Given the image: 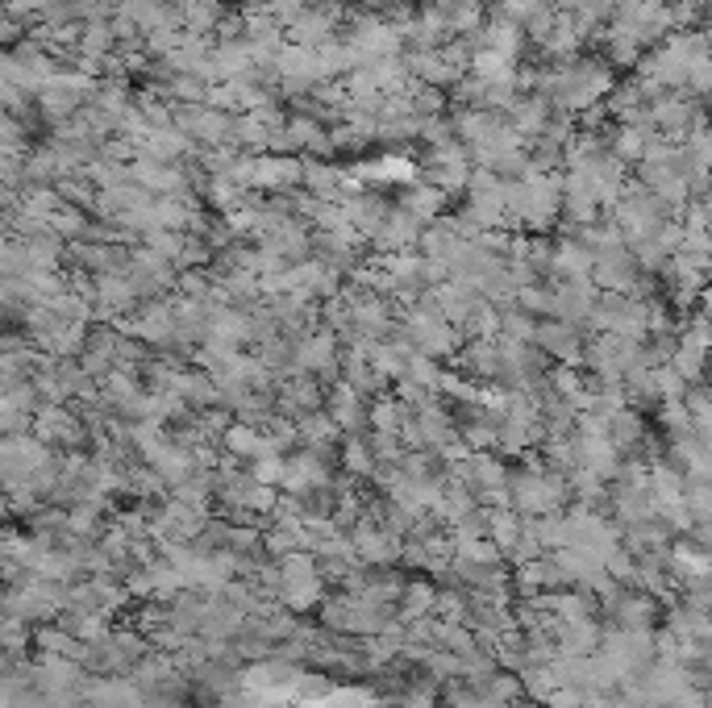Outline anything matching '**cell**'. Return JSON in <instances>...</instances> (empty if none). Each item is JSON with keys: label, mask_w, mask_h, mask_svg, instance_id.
Returning <instances> with one entry per match:
<instances>
[{"label": "cell", "mask_w": 712, "mask_h": 708, "mask_svg": "<svg viewBox=\"0 0 712 708\" xmlns=\"http://www.w3.org/2000/svg\"><path fill=\"white\" fill-rule=\"evenodd\" d=\"M122 275L129 279V288L138 292V296H159V292L168 288L171 279H175V267H171L168 259H159L154 250H134L126 259V267Z\"/></svg>", "instance_id": "10"}, {"label": "cell", "mask_w": 712, "mask_h": 708, "mask_svg": "<svg viewBox=\"0 0 712 708\" xmlns=\"http://www.w3.org/2000/svg\"><path fill=\"white\" fill-rule=\"evenodd\" d=\"M279 488H284L288 496L313 492V488H334L330 455H321V450H313V446H300L296 455L284 458V476H279Z\"/></svg>", "instance_id": "5"}, {"label": "cell", "mask_w": 712, "mask_h": 708, "mask_svg": "<svg viewBox=\"0 0 712 708\" xmlns=\"http://www.w3.org/2000/svg\"><path fill=\"white\" fill-rule=\"evenodd\" d=\"M550 113H554V109H550V104L542 101V96H533V92H529V96H517V101L508 104V109H504V117H508V129H513V134H517V138H521L525 146L533 142V138H538V134H542L546 129V122H550Z\"/></svg>", "instance_id": "14"}, {"label": "cell", "mask_w": 712, "mask_h": 708, "mask_svg": "<svg viewBox=\"0 0 712 708\" xmlns=\"http://www.w3.org/2000/svg\"><path fill=\"white\" fill-rule=\"evenodd\" d=\"M246 476L254 479V483H267V488H279V476H284V455H259L251 458V467H246Z\"/></svg>", "instance_id": "23"}, {"label": "cell", "mask_w": 712, "mask_h": 708, "mask_svg": "<svg viewBox=\"0 0 712 708\" xmlns=\"http://www.w3.org/2000/svg\"><path fill=\"white\" fill-rule=\"evenodd\" d=\"M459 367L467 379H501V351H496V338H475L467 351L459 354Z\"/></svg>", "instance_id": "17"}, {"label": "cell", "mask_w": 712, "mask_h": 708, "mask_svg": "<svg viewBox=\"0 0 712 708\" xmlns=\"http://www.w3.org/2000/svg\"><path fill=\"white\" fill-rule=\"evenodd\" d=\"M38 437L43 442H67V446H76L84 430H80V421L67 413L64 404H46L43 413H38Z\"/></svg>", "instance_id": "20"}, {"label": "cell", "mask_w": 712, "mask_h": 708, "mask_svg": "<svg viewBox=\"0 0 712 708\" xmlns=\"http://www.w3.org/2000/svg\"><path fill=\"white\" fill-rule=\"evenodd\" d=\"M4 513H13V500H9V492L0 488V517H4Z\"/></svg>", "instance_id": "25"}, {"label": "cell", "mask_w": 712, "mask_h": 708, "mask_svg": "<svg viewBox=\"0 0 712 708\" xmlns=\"http://www.w3.org/2000/svg\"><path fill=\"white\" fill-rule=\"evenodd\" d=\"M400 208L404 213H413L421 226H429V221H438L441 208H446V196H441L434 184H425V180H413V184L404 187V196H400Z\"/></svg>", "instance_id": "18"}, {"label": "cell", "mask_w": 712, "mask_h": 708, "mask_svg": "<svg viewBox=\"0 0 712 708\" xmlns=\"http://www.w3.org/2000/svg\"><path fill=\"white\" fill-rule=\"evenodd\" d=\"M612 213V226L621 229V238H646V233H654V229L667 226V208L658 205L654 196H650L642 184H625L621 187V196H617V205L608 208Z\"/></svg>", "instance_id": "3"}, {"label": "cell", "mask_w": 712, "mask_h": 708, "mask_svg": "<svg viewBox=\"0 0 712 708\" xmlns=\"http://www.w3.org/2000/svg\"><path fill=\"white\" fill-rule=\"evenodd\" d=\"M226 13H230V9H226L221 0H175L180 30H184V34H196V38H213Z\"/></svg>", "instance_id": "15"}, {"label": "cell", "mask_w": 712, "mask_h": 708, "mask_svg": "<svg viewBox=\"0 0 712 708\" xmlns=\"http://www.w3.org/2000/svg\"><path fill=\"white\" fill-rule=\"evenodd\" d=\"M325 404V416L337 425V434L351 437V434H363L367 430V396L355 392L351 384H342L337 379L334 388H330V396L321 400Z\"/></svg>", "instance_id": "11"}, {"label": "cell", "mask_w": 712, "mask_h": 708, "mask_svg": "<svg viewBox=\"0 0 712 708\" xmlns=\"http://www.w3.org/2000/svg\"><path fill=\"white\" fill-rule=\"evenodd\" d=\"M462 226H467V233L475 238V233H483V229H504V221H508V180H501V175H492L487 167H471V175H467V187H462Z\"/></svg>", "instance_id": "1"}, {"label": "cell", "mask_w": 712, "mask_h": 708, "mask_svg": "<svg viewBox=\"0 0 712 708\" xmlns=\"http://www.w3.org/2000/svg\"><path fill=\"white\" fill-rule=\"evenodd\" d=\"M337 463H342V471L355 479H371L376 471V455H371V442L363 434H351L342 442V450H337Z\"/></svg>", "instance_id": "21"}, {"label": "cell", "mask_w": 712, "mask_h": 708, "mask_svg": "<svg viewBox=\"0 0 712 708\" xmlns=\"http://www.w3.org/2000/svg\"><path fill=\"white\" fill-rule=\"evenodd\" d=\"M221 4H238V0H221Z\"/></svg>", "instance_id": "26"}, {"label": "cell", "mask_w": 712, "mask_h": 708, "mask_svg": "<svg viewBox=\"0 0 712 708\" xmlns=\"http://www.w3.org/2000/svg\"><path fill=\"white\" fill-rule=\"evenodd\" d=\"M409 409L400 404L397 396H388V400H376V404H367V421H371V430L383 437H400L404 430V421H409Z\"/></svg>", "instance_id": "22"}, {"label": "cell", "mask_w": 712, "mask_h": 708, "mask_svg": "<svg viewBox=\"0 0 712 708\" xmlns=\"http://www.w3.org/2000/svg\"><path fill=\"white\" fill-rule=\"evenodd\" d=\"M251 187L263 192H296L300 187V159L296 155H251Z\"/></svg>", "instance_id": "12"}, {"label": "cell", "mask_w": 712, "mask_h": 708, "mask_svg": "<svg viewBox=\"0 0 712 708\" xmlns=\"http://www.w3.org/2000/svg\"><path fill=\"white\" fill-rule=\"evenodd\" d=\"M421 221L413 217V213H404L400 205H392V213L383 217V226H379V233L371 238L379 247V254H400V250H417L421 242Z\"/></svg>", "instance_id": "13"}, {"label": "cell", "mask_w": 712, "mask_h": 708, "mask_svg": "<svg viewBox=\"0 0 712 708\" xmlns=\"http://www.w3.org/2000/svg\"><path fill=\"white\" fill-rule=\"evenodd\" d=\"M529 346H533L538 354L559 358V363H566V367H575V363L584 358V333L575 330V326H566V321H559V317H542V321L533 326Z\"/></svg>", "instance_id": "7"}, {"label": "cell", "mask_w": 712, "mask_h": 708, "mask_svg": "<svg viewBox=\"0 0 712 708\" xmlns=\"http://www.w3.org/2000/svg\"><path fill=\"white\" fill-rule=\"evenodd\" d=\"M596 300H600V288H596L592 279H559V288H554V305H550V317H559V321H566V326L584 330L587 321H592Z\"/></svg>", "instance_id": "8"}, {"label": "cell", "mask_w": 712, "mask_h": 708, "mask_svg": "<svg viewBox=\"0 0 712 708\" xmlns=\"http://www.w3.org/2000/svg\"><path fill=\"white\" fill-rule=\"evenodd\" d=\"M608 21H612V25H608L605 34L633 42L642 55L654 50V46L675 30V25H670L667 0H617V9H612V18Z\"/></svg>", "instance_id": "2"}, {"label": "cell", "mask_w": 712, "mask_h": 708, "mask_svg": "<svg viewBox=\"0 0 712 708\" xmlns=\"http://www.w3.org/2000/svg\"><path fill=\"white\" fill-rule=\"evenodd\" d=\"M546 0H496V21H513V25H525L542 9Z\"/></svg>", "instance_id": "24"}, {"label": "cell", "mask_w": 712, "mask_h": 708, "mask_svg": "<svg viewBox=\"0 0 712 708\" xmlns=\"http://www.w3.org/2000/svg\"><path fill=\"white\" fill-rule=\"evenodd\" d=\"M292 372L325 379L337 375V333L334 330H305L300 342H292Z\"/></svg>", "instance_id": "6"}, {"label": "cell", "mask_w": 712, "mask_h": 708, "mask_svg": "<svg viewBox=\"0 0 712 708\" xmlns=\"http://www.w3.org/2000/svg\"><path fill=\"white\" fill-rule=\"evenodd\" d=\"M342 0H313V4H305L300 13H296L284 30V38L296 42V46H325V42L337 34V21H342Z\"/></svg>", "instance_id": "4"}, {"label": "cell", "mask_w": 712, "mask_h": 708, "mask_svg": "<svg viewBox=\"0 0 712 708\" xmlns=\"http://www.w3.org/2000/svg\"><path fill=\"white\" fill-rule=\"evenodd\" d=\"M134 342H147V346H163L171 342V300H150L147 309H138V317L126 326Z\"/></svg>", "instance_id": "16"}, {"label": "cell", "mask_w": 712, "mask_h": 708, "mask_svg": "<svg viewBox=\"0 0 712 708\" xmlns=\"http://www.w3.org/2000/svg\"><path fill=\"white\" fill-rule=\"evenodd\" d=\"M434 601H438V587L429 580H404V592L397 601L400 621H421V617H434Z\"/></svg>", "instance_id": "19"}, {"label": "cell", "mask_w": 712, "mask_h": 708, "mask_svg": "<svg viewBox=\"0 0 712 708\" xmlns=\"http://www.w3.org/2000/svg\"><path fill=\"white\" fill-rule=\"evenodd\" d=\"M351 541H355V555L363 567H397L400 562V541L397 534H388L383 525H371V521H358L351 525Z\"/></svg>", "instance_id": "9"}]
</instances>
